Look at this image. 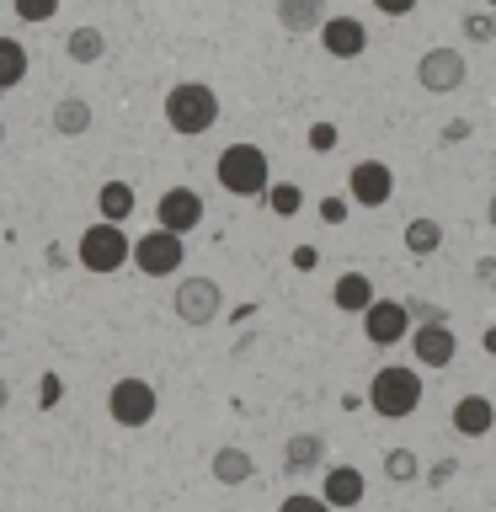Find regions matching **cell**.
<instances>
[{
  "mask_svg": "<svg viewBox=\"0 0 496 512\" xmlns=\"http://www.w3.org/2000/svg\"><path fill=\"white\" fill-rule=\"evenodd\" d=\"M166 123H171V134H187V139L208 134V128L219 123V96H214V86H203V80H182V86H171V96H166Z\"/></svg>",
  "mask_w": 496,
  "mask_h": 512,
  "instance_id": "cell-1",
  "label": "cell"
},
{
  "mask_svg": "<svg viewBox=\"0 0 496 512\" xmlns=\"http://www.w3.org/2000/svg\"><path fill=\"white\" fill-rule=\"evenodd\" d=\"M368 406H374L384 422H400V416H411L416 406H422V374L416 368H379L374 379H368Z\"/></svg>",
  "mask_w": 496,
  "mask_h": 512,
  "instance_id": "cell-2",
  "label": "cell"
},
{
  "mask_svg": "<svg viewBox=\"0 0 496 512\" xmlns=\"http://www.w3.org/2000/svg\"><path fill=\"white\" fill-rule=\"evenodd\" d=\"M219 187L224 192H235V198H262V192H272L267 182V155L256 150V144H230V150L219 155Z\"/></svg>",
  "mask_w": 496,
  "mask_h": 512,
  "instance_id": "cell-3",
  "label": "cell"
},
{
  "mask_svg": "<svg viewBox=\"0 0 496 512\" xmlns=\"http://www.w3.org/2000/svg\"><path fill=\"white\" fill-rule=\"evenodd\" d=\"M75 256H80V267H86V272H118L123 262H134V246H128V235L118 230V224L102 219V224H86Z\"/></svg>",
  "mask_w": 496,
  "mask_h": 512,
  "instance_id": "cell-4",
  "label": "cell"
},
{
  "mask_svg": "<svg viewBox=\"0 0 496 512\" xmlns=\"http://www.w3.org/2000/svg\"><path fill=\"white\" fill-rule=\"evenodd\" d=\"M171 310L182 326H214L219 310H224V288L214 278H182L171 294Z\"/></svg>",
  "mask_w": 496,
  "mask_h": 512,
  "instance_id": "cell-5",
  "label": "cell"
},
{
  "mask_svg": "<svg viewBox=\"0 0 496 512\" xmlns=\"http://www.w3.org/2000/svg\"><path fill=\"white\" fill-rule=\"evenodd\" d=\"M107 411L118 427H150L155 411H160V395H155L150 379H118L107 395Z\"/></svg>",
  "mask_w": 496,
  "mask_h": 512,
  "instance_id": "cell-6",
  "label": "cell"
},
{
  "mask_svg": "<svg viewBox=\"0 0 496 512\" xmlns=\"http://www.w3.org/2000/svg\"><path fill=\"white\" fill-rule=\"evenodd\" d=\"M464 75H470V64H464L459 48H427L422 59H416V86L432 91V96H448L464 86Z\"/></svg>",
  "mask_w": 496,
  "mask_h": 512,
  "instance_id": "cell-7",
  "label": "cell"
},
{
  "mask_svg": "<svg viewBox=\"0 0 496 512\" xmlns=\"http://www.w3.org/2000/svg\"><path fill=\"white\" fill-rule=\"evenodd\" d=\"M182 235H171V230H150V235H139L134 240V267L144 272V278H171L176 267H182Z\"/></svg>",
  "mask_w": 496,
  "mask_h": 512,
  "instance_id": "cell-8",
  "label": "cell"
},
{
  "mask_svg": "<svg viewBox=\"0 0 496 512\" xmlns=\"http://www.w3.org/2000/svg\"><path fill=\"white\" fill-rule=\"evenodd\" d=\"M411 326H416V320H411V310H406L400 299H374V310L363 315V336H368L374 347H395V342H406Z\"/></svg>",
  "mask_w": 496,
  "mask_h": 512,
  "instance_id": "cell-9",
  "label": "cell"
},
{
  "mask_svg": "<svg viewBox=\"0 0 496 512\" xmlns=\"http://www.w3.org/2000/svg\"><path fill=\"white\" fill-rule=\"evenodd\" d=\"M347 192H352V203H363V208H384L395 198V171L384 166V160H358L347 176Z\"/></svg>",
  "mask_w": 496,
  "mask_h": 512,
  "instance_id": "cell-10",
  "label": "cell"
},
{
  "mask_svg": "<svg viewBox=\"0 0 496 512\" xmlns=\"http://www.w3.org/2000/svg\"><path fill=\"white\" fill-rule=\"evenodd\" d=\"M155 219H160V230L187 235V230H198V224H203V198L192 187H171V192H160Z\"/></svg>",
  "mask_w": 496,
  "mask_h": 512,
  "instance_id": "cell-11",
  "label": "cell"
},
{
  "mask_svg": "<svg viewBox=\"0 0 496 512\" xmlns=\"http://www.w3.org/2000/svg\"><path fill=\"white\" fill-rule=\"evenodd\" d=\"M320 48H326L331 59H358L368 48V27L358 16H331V22L320 27Z\"/></svg>",
  "mask_w": 496,
  "mask_h": 512,
  "instance_id": "cell-12",
  "label": "cell"
},
{
  "mask_svg": "<svg viewBox=\"0 0 496 512\" xmlns=\"http://www.w3.org/2000/svg\"><path fill=\"white\" fill-rule=\"evenodd\" d=\"M411 352H416V363H422V368H448V363H454V352H459V342H454V331H448V326H416L411 331Z\"/></svg>",
  "mask_w": 496,
  "mask_h": 512,
  "instance_id": "cell-13",
  "label": "cell"
},
{
  "mask_svg": "<svg viewBox=\"0 0 496 512\" xmlns=\"http://www.w3.org/2000/svg\"><path fill=\"white\" fill-rule=\"evenodd\" d=\"M363 470H358V464H331V470H326V486H320V496H326V502L331 507H358L363 502Z\"/></svg>",
  "mask_w": 496,
  "mask_h": 512,
  "instance_id": "cell-14",
  "label": "cell"
},
{
  "mask_svg": "<svg viewBox=\"0 0 496 512\" xmlns=\"http://www.w3.org/2000/svg\"><path fill=\"white\" fill-rule=\"evenodd\" d=\"M491 427H496V406L486 395H459L454 400V432L459 438H486Z\"/></svg>",
  "mask_w": 496,
  "mask_h": 512,
  "instance_id": "cell-15",
  "label": "cell"
},
{
  "mask_svg": "<svg viewBox=\"0 0 496 512\" xmlns=\"http://www.w3.org/2000/svg\"><path fill=\"white\" fill-rule=\"evenodd\" d=\"M326 464V438L320 432H294V438L283 443V470L288 475H310Z\"/></svg>",
  "mask_w": 496,
  "mask_h": 512,
  "instance_id": "cell-16",
  "label": "cell"
},
{
  "mask_svg": "<svg viewBox=\"0 0 496 512\" xmlns=\"http://www.w3.org/2000/svg\"><path fill=\"white\" fill-rule=\"evenodd\" d=\"M331 304L342 315H368V310H374V283H368L363 272H342L336 288H331Z\"/></svg>",
  "mask_w": 496,
  "mask_h": 512,
  "instance_id": "cell-17",
  "label": "cell"
},
{
  "mask_svg": "<svg viewBox=\"0 0 496 512\" xmlns=\"http://www.w3.org/2000/svg\"><path fill=\"white\" fill-rule=\"evenodd\" d=\"M208 475L219 480V486H246V480L256 475V459L246 454V448H214V459H208Z\"/></svg>",
  "mask_w": 496,
  "mask_h": 512,
  "instance_id": "cell-18",
  "label": "cell"
},
{
  "mask_svg": "<svg viewBox=\"0 0 496 512\" xmlns=\"http://www.w3.org/2000/svg\"><path fill=\"white\" fill-rule=\"evenodd\" d=\"M326 16V0H278V27L283 32H320Z\"/></svg>",
  "mask_w": 496,
  "mask_h": 512,
  "instance_id": "cell-19",
  "label": "cell"
},
{
  "mask_svg": "<svg viewBox=\"0 0 496 512\" xmlns=\"http://www.w3.org/2000/svg\"><path fill=\"white\" fill-rule=\"evenodd\" d=\"M86 128H91V102H86V96H59V102H54V134L80 139Z\"/></svg>",
  "mask_w": 496,
  "mask_h": 512,
  "instance_id": "cell-20",
  "label": "cell"
},
{
  "mask_svg": "<svg viewBox=\"0 0 496 512\" xmlns=\"http://www.w3.org/2000/svg\"><path fill=\"white\" fill-rule=\"evenodd\" d=\"M96 208H102L107 224H123L128 214H134V187H128V182H102V192H96Z\"/></svg>",
  "mask_w": 496,
  "mask_h": 512,
  "instance_id": "cell-21",
  "label": "cell"
},
{
  "mask_svg": "<svg viewBox=\"0 0 496 512\" xmlns=\"http://www.w3.org/2000/svg\"><path fill=\"white\" fill-rule=\"evenodd\" d=\"M64 54H70L75 64H96L107 54V38H102V27H75L70 38H64Z\"/></svg>",
  "mask_w": 496,
  "mask_h": 512,
  "instance_id": "cell-22",
  "label": "cell"
},
{
  "mask_svg": "<svg viewBox=\"0 0 496 512\" xmlns=\"http://www.w3.org/2000/svg\"><path fill=\"white\" fill-rule=\"evenodd\" d=\"M27 80V48L16 38H0V91H16Z\"/></svg>",
  "mask_w": 496,
  "mask_h": 512,
  "instance_id": "cell-23",
  "label": "cell"
},
{
  "mask_svg": "<svg viewBox=\"0 0 496 512\" xmlns=\"http://www.w3.org/2000/svg\"><path fill=\"white\" fill-rule=\"evenodd\" d=\"M438 246H443V224L438 219H411L406 224V251L411 256H432Z\"/></svg>",
  "mask_w": 496,
  "mask_h": 512,
  "instance_id": "cell-24",
  "label": "cell"
},
{
  "mask_svg": "<svg viewBox=\"0 0 496 512\" xmlns=\"http://www.w3.org/2000/svg\"><path fill=\"white\" fill-rule=\"evenodd\" d=\"M384 475H390L395 486H411V480L422 475V459H416L411 448H390V454H384Z\"/></svg>",
  "mask_w": 496,
  "mask_h": 512,
  "instance_id": "cell-25",
  "label": "cell"
},
{
  "mask_svg": "<svg viewBox=\"0 0 496 512\" xmlns=\"http://www.w3.org/2000/svg\"><path fill=\"white\" fill-rule=\"evenodd\" d=\"M16 22H54L59 16V0H11Z\"/></svg>",
  "mask_w": 496,
  "mask_h": 512,
  "instance_id": "cell-26",
  "label": "cell"
},
{
  "mask_svg": "<svg viewBox=\"0 0 496 512\" xmlns=\"http://www.w3.org/2000/svg\"><path fill=\"white\" fill-rule=\"evenodd\" d=\"M406 310H411V320H416V326H448V310H443V304H427V299H406Z\"/></svg>",
  "mask_w": 496,
  "mask_h": 512,
  "instance_id": "cell-27",
  "label": "cell"
},
{
  "mask_svg": "<svg viewBox=\"0 0 496 512\" xmlns=\"http://www.w3.org/2000/svg\"><path fill=\"white\" fill-rule=\"evenodd\" d=\"M278 512H336L326 496H304V491H294V496H283L278 502Z\"/></svg>",
  "mask_w": 496,
  "mask_h": 512,
  "instance_id": "cell-28",
  "label": "cell"
},
{
  "mask_svg": "<svg viewBox=\"0 0 496 512\" xmlns=\"http://www.w3.org/2000/svg\"><path fill=\"white\" fill-rule=\"evenodd\" d=\"M267 203H272V214H299V203H304V198H299V187H288V182H283V187H272V192H267Z\"/></svg>",
  "mask_w": 496,
  "mask_h": 512,
  "instance_id": "cell-29",
  "label": "cell"
},
{
  "mask_svg": "<svg viewBox=\"0 0 496 512\" xmlns=\"http://www.w3.org/2000/svg\"><path fill=\"white\" fill-rule=\"evenodd\" d=\"M464 38H475V43H491L496 38V22H491V16H464Z\"/></svg>",
  "mask_w": 496,
  "mask_h": 512,
  "instance_id": "cell-30",
  "label": "cell"
},
{
  "mask_svg": "<svg viewBox=\"0 0 496 512\" xmlns=\"http://www.w3.org/2000/svg\"><path fill=\"white\" fill-rule=\"evenodd\" d=\"M38 406H43V411H48V406H59V379H54V374H43V379H38Z\"/></svg>",
  "mask_w": 496,
  "mask_h": 512,
  "instance_id": "cell-31",
  "label": "cell"
},
{
  "mask_svg": "<svg viewBox=\"0 0 496 512\" xmlns=\"http://www.w3.org/2000/svg\"><path fill=\"white\" fill-rule=\"evenodd\" d=\"M310 144H315V150H331V144H336V128H331V123H315V128H310Z\"/></svg>",
  "mask_w": 496,
  "mask_h": 512,
  "instance_id": "cell-32",
  "label": "cell"
},
{
  "mask_svg": "<svg viewBox=\"0 0 496 512\" xmlns=\"http://www.w3.org/2000/svg\"><path fill=\"white\" fill-rule=\"evenodd\" d=\"M374 6H379L384 16H411V11H416V0H374Z\"/></svg>",
  "mask_w": 496,
  "mask_h": 512,
  "instance_id": "cell-33",
  "label": "cell"
},
{
  "mask_svg": "<svg viewBox=\"0 0 496 512\" xmlns=\"http://www.w3.org/2000/svg\"><path fill=\"white\" fill-rule=\"evenodd\" d=\"M486 219H491V230H496V192H491V203H486Z\"/></svg>",
  "mask_w": 496,
  "mask_h": 512,
  "instance_id": "cell-34",
  "label": "cell"
},
{
  "mask_svg": "<svg viewBox=\"0 0 496 512\" xmlns=\"http://www.w3.org/2000/svg\"><path fill=\"white\" fill-rule=\"evenodd\" d=\"M486 352H491V358H496V326L486 331Z\"/></svg>",
  "mask_w": 496,
  "mask_h": 512,
  "instance_id": "cell-35",
  "label": "cell"
},
{
  "mask_svg": "<svg viewBox=\"0 0 496 512\" xmlns=\"http://www.w3.org/2000/svg\"><path fill=\"white\" fill-rule=\"evenodd\" d=\"M486 6H496V0H486Z\"/></svg>",
  "mask_w": 496,
  "mask_h": 512,
  "instance_id": "cell-36",
  "label": "cell"
}]
</instances>
